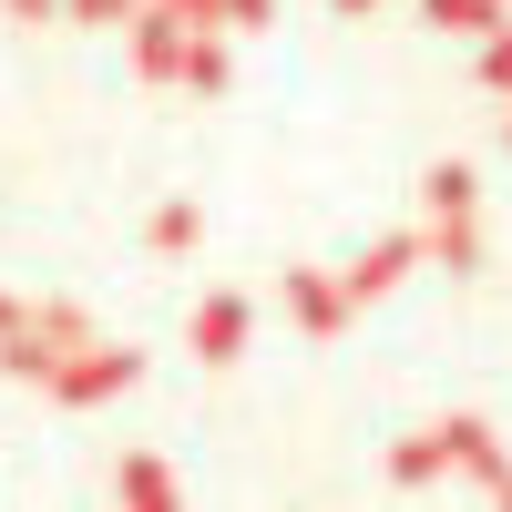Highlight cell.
I'll return each mask as SVG.
<instances>
[{
    "label": "cell",
    "mask_w": 512,
    "mask_h": 512,
    "mask_svg": "<svg viewBox=\"0 0 512 512\" xmlns=\"http://www.w3.org/2000/svg\"><path fill=\"white\" fill-rule=\"evenodd\" d=\"M72 349H82V318H72V308H52V318H21V328H11L0 369H11V379H52Z\"/></svg>",
    "instance_id": "6da1fadb"
},
{
    "label": "cell",
    "mask_w": 512,
    "mask_h": 512,
    "mask_svg": "<svg viewBox=\"0 0 512 512\" xmlns=\"http://www.w3.org/2000/svg\"><path fill=\"white\" fill-rule=\"evenodd\" d=\"M134 369H144L134 349H82V359L52 369V390H62V400H113V390H134Z\"/></svg>",
    "instance_id": "7a4b0ae2"
},
{
    "label": "cell",
    "mask_w": 512,
    "mask_h": 512,
    "mask_svg": "<svg viewBox=\"0 0 512 512\" xmlns=\"http://www.w3.org/2000/svg\"><path fill=\"white\" fill-rule=\"evenodd\" d=\"M236 349H246V297H205V308H195V359L226 369Z\"/></svg>",
    "instance_id": "3957f363"
},
{
    "label": "cell",
    "mask_w": 512,
    "mask_h": 512,
    "mask_svg": "<svg viewBox=\"0 0 512 512\" xmlns=\"http://www.w3.org/2000/svg\"><path fill=\"white\" fill-rule=\"evenodd\" d=\"M420 267V236H379L369 256H359V267H349V297H379V287H400Z\"/></svg>",
    "instance_id": "277c9868"
},
{
    "label": "cell",
    "mask_w": 512,
    "mask_h": 512,
    "mask_svg": "<svg viewBox=\"0 0 512 512\" xmlns=\"http://www.w3.org/2000/svg\"><path fill=\"white\" fill-rule=\"evenodd\" d=\"M123 502H134V512H175V472H164L154 451H134V461H123Z\"/></svg>",
    "instance_id": "5b68a950"
},
{
    "label": "cell",
    "mask_w": 512,
    "mask_h": 512,
    "mask_svg": "<svg viewBox=\"0 0 512 512\" xmlns=\"http://www.w3.org/2000/svg\"><path fill=\"white\" fill-rule=\"evenodd\" d=\"M287 297H297V318H308L318 338H328L338 318H349V287H328V277H287Z\"/></svg>",
    "instance_id": "8992f818"
},
{
    "label": "cell",
    "mask_w": 512,
    "mask_h": 512,
    "mask_svg": "<svg viewBox=\"0 0 512 512\" xmlns=\"http://www.w3.org/2000/svg\"><path fill=\"white\" fill-rule=\"evenodd\" d=\"M420 195H431V226H441V216H472V164H441Z\"/></svg>",
    "instance_id": "52a82bcc"
},
{
    "label": "cell",
    "mask_w": 512,
    "mask_h": 512,
    "mask_svg": "<svg viewBox=\"0 0 512 512\" xmlns=\"http://www.w3.org/2000/svg\"><path fill=\"white\" fill-rule=\"evenodd\" d=\"M175 72L195 82V93H216V82H226V52H216V41H205V31H195V41H185V62H175Z\"/></svg>",
    "instance_id": "ba28073f"
},
{
    "label": "cell",
    "mask_w": 512,
    "mask_h": 512,
    "mask_svg": "<svg viewBox=\"0 0 512 512\" xmlns=\"http://www.w3.org/2000/svg\"><path fill=\"white\" fill-rule=\"evenodd\" d=\"M431 21H441V31H502L492 0H431Z\"/></svg>",
    "instance_id": "9c48e42d"
},
{
    "label": "cell",
    "mask_w": 512,
    "mask_h": 512,
    "mask_svg": "<svg viewBox=\"0 0 512 512\" xmlns=\"http://www.w3.org/2000/svg\"><path fill=\"white\" fill-rule=\"evenodd\" d=\"M154 246H164V256L195 246V205H164V216H154Z\"/></svg>",
    "instance_id": "30bf717a"
},
{
    "label": "cell",
    "mask_w": 512,
    "mask_h": 512,
    "mask_svg": "<svg viewBox=\"0 0 512 512\" xmlns=\"http://www.w3.org/2000/svg\"><path fill=\"white\" fill-rule=\"evenodd\" d=\"M390 472H400V482H431V472H441V451H431V441H400Z\"/></svg>",
    "instance_id": "8fae6325"
},
{
    "label": "cell",
    "mask_w": 512,
    "mask_h": 512,
    "mask_svg": "<svg viewBox=\"0 0 512 512\" xmlns=\"http://www.w3.org/2000/svg\"><path fill=\"white\" fill-rule=\"evenodd\" d=\"M72 21H134V0H72Z\"/></svg>",
    "instance_id": "7c38bea8"
},
{
    "label": "cell",
    "mask_w": 512,
    "mask_h": 512,
    "mask_svg": "<svg viewBox=\"0 0 512 512\" xmlns=\"http://www.w3.org/2000/svg\"><path fill=\"white\" fill-rule=\"evenodd\" d=\"M482 72H492V82H512V31H492V52H482Z\"/></svg>",
    "instance_id": "4fadbf2b"
},
{
    "label": "cell",
    "mask_w": 512,
    "mask_h": 512,
    "mask_svg": "<svg viewBox=\"0 0 512 512\" xmlns=\"http://www.w3.org/2000/svg\"><path fill=\"white\" fill-rule=\"evenodd\" d=\"M277 0H216V21H267Z\"/></svg>",
    "instance_id": "5bb4252c"
},
{
    "label": "cell",
    "mask_w": 512,
    "mask_h": 512,
    "mask_svg": "<svg viewBox=\"0 0 512 512\" xmlns=\"http://www.w3.org/2000/svg\"><path fill=\"white\" fill-rule=\"evenodd\" d=\"M41 11H52V0H11V21H41Z\"/></svg>",
    "instance_id": "9a60e30c"
},
{
    "label": "cell",
    "mask_w": 512,
    "mask_h": 512,
    "mask_svg": "<svg viewBox=\"0 0 512 512\" xmlns=\"http://www.w3.org/2000/svg\"><path fill=\"white\" fill-rule=\"evenodd\" d=\"M11 328H21V308H11V297H0V338H11Z\"/></svg>",
    "instance_id": "2e32d148"
},
{
    "label": "cell",
    "mask_w": 512,
    "mask_h": 512,
    "mask_svg": "<svg viewBox=\"0 0 512 512\" xmlns=\"http://www.w3.org/2000/svg\"><path fill=\"white\" fill-rule=\"evenodd\" d=\"M492 502H502V512H512V472H502V482H492Z\"/></svg>",
    "instance_id": "e0dca14e"
},
{
    "label": "cell",
    "mask_w": 512,
    "mask_h": 512,
    "mask_svg": "<svg viewBox=\"0 0 512 512\" xmlns=\"http://www.w3.org/2000/svg\"><path fill=\"white\" fill-rule=\"evenodd\" d=\"M502 134H512V113H502Z\"/></svg>",
    "instance_id": "ac0fdd59"
}]
</instances>
